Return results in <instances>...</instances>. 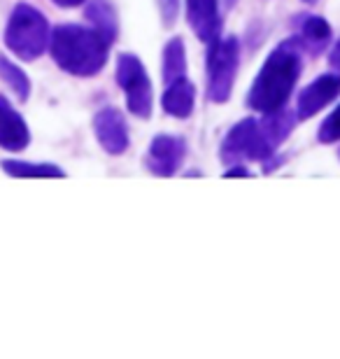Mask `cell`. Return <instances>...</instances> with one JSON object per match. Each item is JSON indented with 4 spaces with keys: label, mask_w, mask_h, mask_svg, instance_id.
Here are the masks:
<instances>
[{
    "label": "cell",
    "mask_w": 340,
    "mask_h": 359,
    "mask_svg": "<svg viewBox=\"0 0 340 359\" xmlns=\"http://www.w3.org/2000/svg\"><path fill=\"white\" fill-rule=\"evenodd\" d=\"M193 105H196V87L191 84L189 77H179V80L165 84L163 98H161V107L165 114L175 119H186L191 117Z\"/></svg>",
    "instance_id": "obj_13"
},
{
    "label": "cell",
    "mask_w": 340,
    "mask_h": 359,
    "mask_svg": "<svg viewBox=\"0 0 340 359\" xmlns=\"http://www.w3.org/2000/svg\"><path fill=\"white\" fill-rule=\"evenodd\" d=\"M117 82L121 91L126 93L128 112L137 119H147L154 107V91H151L149 75L142 61L135 54H119L117 59Z\"/></svg>",
    "instance_id": "obj_6"
},
{
    "label": "cell",
    "mask_w": 340,
    "mask_h": 359,
    "mask_svg": "<svg viewBox=\"0 0 340 359\" xmlns=\"http://www.w3.org/2000/svg\"><path fill=\"white\" fill-rule=\"evenodd\" d=\"M112 42L93 26L61 24L52 31L49 52L54 63L68 75L93 77L105 68Z\"/></svg>",
    "instance_id": "obj_3"
},
{
    "label": "cell",
    "mask_w": 340,
    "mask_h": 359,
    "mask_svg": "<svg viewBox=\"0 0 340 359\" xmlns=\"http://www.w3.org/2000/svg\"><path fill=\"white\" fill-rule=\"evenodd\" d=\"M31 142V131L24 117L14 110L7 98L0 96V147L7 152H21Z\"/></svg>",
    "instance_id": "obj_11"
},
{
    "label": "cell",
    "mask_w": 340,
    "mask_h": 359,
    "mask_svg": "<svg viewBox=\"0 0 340 359\" xmlns=\"http://www.w3.org/2000/svg\"><path fill=\"white\" fill-rule=\"evenodd\" d=\"M238 66H240V42L233 35L215 40L208 45V98L222 105L231 98Z\"/></svg>",
    "instance_id": "obj_5"
},
{
    "label": "cell",
    "mask_w": 340,
    "mask_h": 359,
    "mask_svg": "<svg viewBox=\"0 0 340 359\" xmlns=\"http://www.w3.org/2000/svg\"><path fill=\"white\" fill-rule=\"evenodd\" d=\"M294 38L299 40L303 52L317 56L329 47L331 38H334V31H331L327 19L315 17V14H306V17H301L299 26H296Z\"/></svg>",
    "instance_id": "obj_12"
},
{
    "label": "cell",
    "mask_w": 340,
    "mask_h": 359,
    "mask_svg": "<svg viewBox=\"0 0 340 359\" xmlns=\"http://www.w3.org/2000/svg\"><path fill=\"white\" fill-rule=\"evenodd\" d=\"M52 31L49 21L38 7L19 3L10 14L5 28V45L21 61H35L49 49Z\"/></svg>",
    "instance_id": "obj_4"
},
{
    "label": "cell",
    "mask_w": 340,
    "mask_h": 359,
    "mask_svg": "<svg viewBox=\"0 0 340 359\" xmlns=\"http://www.w3.org/2000/svg\"><path fill=\"white\" fill-rule=\"evenodd\" d=\"M303 3H315V0H303Z\"/></svg>",
    "instance_id": "obj_23"
},
{
    "label": "cell",
    "mask_w": 340,
    "mask_h": 359,
    "mask_svg": "<svg viewBox=\"0 0 340 359\" xmlns=\"http://www.w3.org/2000/svg\"><path fill=\"white\" fill-rule=\"evenodd\" d=\"M186 21L200 42L212 45L222 35L219 0H186Z\"/></svg>",
    "instance_id": "obj_10"
},
{
    "label": "cell",
    "mask_w": 340,
    "mask_h": 359,
    "mask_svg": "<svg viewBox=\"0 0 340 359\" xmlns=\"http://www.w3.org/2000/svg\"><path fill=\"white\" fill-rule=\"evenodd\" d=\"M233 3H236V0H226V5H229V7H231V5H233Z\"/></svg>",
    "instance_id": "obj_22"
},
{
    "label": "cell",
    "mask_w": 340,
    "mask_h": 359,
    "mask_svg": "<svg viewBox=\"0 0 340 359\" xmlns=\"http://www.w3.org/2000/svg\"><path fill=\"white\" fill-rule=\"evenodd\" d=\"M3 170L10 177H33V180H42V177H66V173L54 166V163H28V161H19V159H5Z\"/></svg>",
    "instance_id": "obj_16"
},
{
    "label": "cell",
    "mask_w": 340,
    "mask_h": 359,
    "mask_svg": "<svg viewBox=\"0 0 340 359\" xmlns=\"http://www.w3.org/2000/svg\"><path fill=\"white\" fill-rule=\"evenodd\" d=\"M329 63H331V68H334L336 73H340V38H338V42L334 45V49H331V54H329Z\"/></svg>",
    "instance_id": "obj_20"
},
{
    "label": "cell",
    "mask_w": 340,
    "mask_h": 359,
    "mask_svg": "<svg viewBox=\"0 0 340 359\" xmlns=\"http://www.w3.org/2000/svg\"><path fill=\"white\" fill-rule=\"evenodd\" d=\"M301 56L303 49L296 38L285 40L273 49L247 93V105L252 110L271 114L287 107V100L292 98L303 70Z\"/></svg>",
    "instance_id": "obj_2"
},
{
    "label": "cell",
    "mask_w": 340,
    "mask_h": 359,
    "mask_svg": "<svg viewBox=\"0 0 340 359\" xmlns=\"http://www.w3.org/2000/svg\"><path fill=\"white\" fill-rule=\"evenodd\" d=\"M163 82L170 84L186 75V49L182 38H172L168 40V45L163 47Z\"/></svg>",
    "instance_id": "obj_15"
},
{
    "label": "cell",
    "mask_w": 340,
    "mask_h": 359,
    "mask_svg": "<svg viewBox=\"0 0 340 359\" xmlns=\"http://www.w3.org/2000/svg\"><path fill=\"white\" fill-rule=\"evenodd\" d=\"M84 17L110 42L117 40V31H119L117 14H114V7L110 0H89V5H86V10H84Z\"/></svg>",
    "instance_id": "obj_14"
},
{
    "label": "cell",
    "mask_w": 340,
    "mask_h": 359,
    "mask_svg": "<svg viewBox=\"0 0 340 359\" xmlns=\"http://www.w3.org/2000/svg\"><path fill=\"white\" fill-rule=\"evenodd\" d=\"M184 156H186V142L182 138H177V135L161 133L149 142L144 166H147L151 175L170 177L184 163Z\"/></svg>",
    "instance_id": "obj_7"
},
{
    "label": "cell",
    "mask_w": 340,
    "mask_h": 359,
    "mask_svg": "<svg viewBox=\"0 0 340 359\" xmlns=\"http://www.w3.org/2000/svg\"><path fill=\"white\" fill-rule=\"evenodd\" d=\"M340 96V73H327L320 75L315 82H310L306 89L299 93L296 100V117L299 119H310L317 112L324 110L331 100Z\"/></svg>",
    "instance_id": "obj_9"
},
{
    "label": "cell",
    "mask_w": 340,
    "mask_h": 359,
    "mask_svg": "<svg viewBox=\"0 0 340 359\" xmlns=\"http://www.w3.org/2000/svg\"><path fill=\"white\" fill-rule=\"evenodd\" d=\"M52 3L59 5V7H77V5L86 3V0H52Z\"/></svg>",
    "instance_id": "obj_21"
},
{
    "label": "cell",
    "mask_w": 340,
    "mask_h": 359,
    "mask_svg": "<svg viewBox=\"0 0 340 359\" xmlns=\"http://www.w3.org/2000/svg\"><path fill=\"white\" fill-rule=\"evenodd\" d=\"M296 119L287 107L264 114L261 119L247 117L231 128L222 140L219 159L224 166H236L245 161H266L275 154L287 135L294 131Z\"/></svg>",
    "instance_id": "obj_1"
},
{
    "label": "cell",
    "mask_w": 340,
    "mask_h": 359,
    "mask_svg": "<svg viewBox=\"0 0 340 359\" xmlns=\"http://www.w3.org/2000/svg\"><path fill=\"white\" fill-rule=\"evenodd\" d=\"M317 140H320L322 145H331V142L340 140V105L324 119V124L320 126V131H317Z\"/></svg>",
    "instance_id": "obj_18"
},
{
    "label": "cell",
    "mask_w": 340,
    "mask_h": 359,
    "mask_svg": "<svg viewBox=\"0 0 340 359\" xmlns=\"http://www.w3.org/2000/svg\"><path fill=\"white\" fill-rule=\"evenodd\" d=\"M0 77L5 80L7 87L17 93V98L28 100V96H31V80H28V75L17 66V63H12L0 56Z\"/></svg>",
    "instance_id": "obj_17"
},
{
    "label": "cell",
    "mask_w": 340,
    "mask_h": 359,
    "mask_svg": "<svg viewBox=\"0 0 340 359\" xmlns=\"http://www.w3.org/2000/svg\"><path fill=\"white\" fill-rule=\"evenodd\" d=\"M156 3H158V12H161L163 26L175 24L177 12H179V0H156Z\"/></svg>",
    "instance_id": "obj_19"
},
{
    "label": "cell",
    "mask_w": 340,
    "mask_h": 359,
    "mask_svg": "<svg viewBox=\"0 0 340 359\" xmlns=\"http://www.w3.org/2000/svg\"><path fill=\"white\" fill-rule=\"evenodd\" d=\"M93 133L107 154L119 156L128 149V124L117 107H103L93 117Z\"/></svg>",
    "instance_id": "obj_8"
},
{
    "label": "cell",
    "mask_w": 340,
    "mask_h": 359,
    "mask_svg": "<svg viewBox=\"0 0 340 359\" xmlns=\"http://www.w3.org/2000/svg\"><path fill=\"white\" fill-rule=\"evenodd\" d=\"M338 159H340V149H338Z\"/></svg>",
    "instance_id": "obj_24"
}]
</instances>
